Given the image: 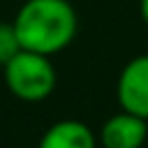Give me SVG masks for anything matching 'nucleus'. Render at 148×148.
<instances>
[{
  "label": "nucleus",
  "instance_id": "obj_1",
  "mask_svg": "<svg viewBox=\"0 0 148 148\" xmlns=\"http://www.w3.org/2000/svg\"><path fill=\"white\" fill-rule=\"evenodd\" d=\"M12 23L21 46L44 56L62 51L76 35V12L67 0H25Z\"/></svg>",
  "mask_w": 148,
  "mask_h": 148
},
{
  "label": "nucleus",
  "instance_id": "obj_2",
  "mask_svg": "<svg viewBox=\"0 0 148 148\" xmlns=\"http://www.w3.org/2000/svg\"><path fill=\"white\" fill-rule=\"evenodd\" d=\"M2 69L9 92L23 102H42L56 88V67L44 53L21 49Z\"/></svg>",
  "mask_w": 148,
  "mask_h": 148
},
{
  "label": "nucleus",
  "instance_id": "obj_3",
  "mask_svg": "<svg viewBox=\"0 0 148 148\" xmlns=\"http://www.w3.org/2000/svg\"><path fill=\"white\" fill-rule=\"evenodd\" d=\"M118 102L123 111L148 120V56L132 58L118 76Z\"/></svg>",
  "mask_w": 148,
  "mask_h": 148
},
{
  "label": "nucleus",
  "instance_id": "obj_4",
  "mask_svg": "<svg viewBox=\"0 0 148 148\" xmlns=\"http://www.w3.org/2000/svg\"><path fill=\"white\" fill-rule=\"evenodd\" d=\"M148 136L146 118L134 116L130 111L111 116L102 125V146L104 148H141Z\"/></svg>",
  "mask_w": 148,
  "mask_h": 148
},
{
  "label": "nucleus",
  "instance_id": "obj_5",
  "mask_svg": "<svg viewBox=\"0 0 148 148\" xmlns=\"http://www.w3.org/2000/svg\"><path fill=\"white\" fill-rule=\"evenodd\" d=\"M37 148H97V141L86 123L58 120L42 134Z\"/></svg>",
  "mask_w": 148,
  "mask_h": 148
},
{
  "label": "nucleus",
  "instance_id": "obj_6",
  "mask_svg": "<svg viewBox=\"0 0 148 148\" xmlns=\"http://www.w3.org/2000/svg\"><path fill=\"white\" fill-rule=\"evenodd\" d=\"M21 49L23 46H21L14 23H0V67H5Z\"/></svg>",
  "mask_w": 148,
  "mask_h": 148
},
{
  "label": "nucleus",
  "instance_id": "obj_7",
  "mask_svg": "<svg viewBox=\"0 0 148 148\" xmlns=\"http://www.w3.org/2000/svg\"><path fill=\"white\" fill-rule=\"evenodd\" d=\"M139 12H141V18H143V23L148 25V0H141V2H139Z\"/></svg>",
  "mask_w": 148,
  "mask_h": 148
}]
</instances>
